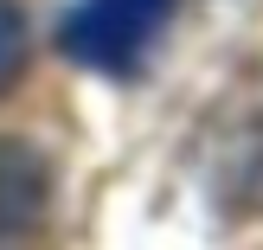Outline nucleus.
Returning <instances> with one entry per match:
<instances>
[{
	"label": "nucleus",
	"instance_id": "1",
	"mask_svg": "<svg viewBox=\"0 0 263 250\" xmlns=\"http://www.w3.org/2000/svg\"><path fill=\"white\" fill-rule=\"evenodd\" d=\"M167 13H174V0H77L64 13L58 45L90 71H128L154 45Z\"/></svg>",
	"mask_w": 263,
	"mask_h": 250
},
{
	"label": "nucleus",
	"instance_id": "2",
	"mask_svg": "<svg viewBox=\"0 0 263 250\" xmlns=\"http://www.w3.org/2000/svg\"><path fill=\"white\" fill-rule=\"evenodd\" d=\"M26 71V13L13 0H0V90Z\"/></svg>",
	"mask_w": 263,
	"mask_h": 250
}]
</instances>
